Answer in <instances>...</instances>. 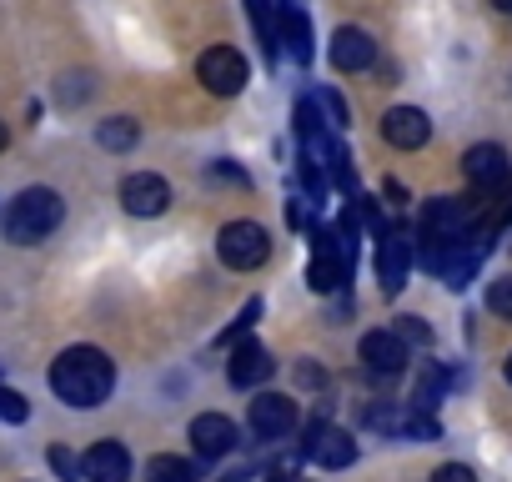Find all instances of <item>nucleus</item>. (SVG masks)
Segmentation results:
<instances>
[{"label":"nucleus","mask_w":512,"mask_h":482,"mask_svg":"<svg viewBox=\"0 0 512 482\" xmlns=\"http://www.w3.org/2000/svg\"><path fill=\"white\" fill-rule=\"evenodd\" d=\"M196 76H201V86L211 96H241V86H246V56L231 51V46H211V51H201Z\"/></svg>","instance_id":"nucleus-5"},{"label":"nucleus","mask_w":512,"mask_h":482,"mask_svg":"<svg viewBox=\"0 0 512 482\" xmlns=\"http://www.w3.org/2000/svg\"><path fill=\"white\" fill-rule=\"evenodd\" d=\"M51 467H56L61 482H81V477H86V472H81V457H76L71 447H51Z\"/></svg>","instance_id":"nucleus-26"},{"label":"nucleus","mask_w":512,"mask_h":482,"mask_svg":"<svg viewBox=\"0 0 512 482\" xmlns=\"http://www.w3.org/2000/svg\"><path fill=\"white\" fill-rule=\"evenodd\" d=\"M367 427L387 432V437H407V442H422V437H437V417L412 407V402H372L367 407Z\"/></svg>","instance_id":"nucleus-4"},{"label":"nucleus","mask_w":512,"mask_h":482,"mask_svg":"<svg viewBox=\"0 0 512 482\" xmlns=\"http://www.w3.org/2000/svg\"><path fill=\"white\" fill-rule=\"evenodd\" d=\"M226 377H231V387H256V382H267V377H272V352H267L262 342L246 337L241 347H231Z\"/></svg>","instance_id":"nucleus-18"},{"label":"nucleus","mask_w":512,"mask_h":482,"mask_svg":"<svg viewBox=\"0 0 512 482\" xmlns=\"http://www.w3.org/2000/svg\"><path fill=\"white\" fill-rule=\"evenodd\" d=\"M432 482H477V477H472V467L447 462V467H437V472H432Z\"/></svg>","instance_id":"nucleus-29"},{"label":"nucleus","mask_w":512,"mask_h":482,"mask_svg":"<svg viewBox=\"0 0 512 482\" xmlns=\"http://www.w3.org/2000/svg\"><path fill=\"white\" fill-rule=\"evenodd\" d=\"M392 332H397L407 347H432V332L422 327V317H397V322H392Z\"/></svg>","instance_id":"nucleus-25"},{"label":"nucleus","mask_w":512,"mask_h":482,"mask_svg":"<svg viewBox=\"0 0 512 482\" xmlns=\"http://www.w3.org/2000/svg\"><path fill=\"white\" fill-rule=\"evenodd\" d=\"M407 272H412V236L397 231V226H387L377 236V282H382V292L397 297L407 287Z\"/></svg>","instance_id":"nucleus-6"},{"label":"nucleus","mask_w":512,"mask_h":482,"mask_svg":"<svg viewBox=\"0 0 512 482\" xmlns=\"http://www.w3.org/2000/svg\"><path fill=\"white\" fill-rule=\"evenodd\" d=\"M277 6V41L297 66H312V21L302 6H287V0H272Z\"/></svg>","instance_id":"nucleus-13"},{"label":"nucleus","mask_w":512,"mask_h":482,"mask_svg":"<svg viewBox=\"0 0 512 482\" xmlns=\"http://www.w3.org/2000/svg\"><path fill=\"white\" fill-rule=\"evenodd\" d=\"M116 387V367L101 347H66L51 362V392L71 407H101Z\"/></svg>","instance_id":"nucleus-1"},{"label":"nucleus","mask_w":512,"mask_h":482,"mask_svg":"<svg viewBox=\"0 0 512 482\" xmlns=\"http://www.w3.org/2000/svg\"><path fill=\"white\" fill-rule=\"evenodd\" d=\"M211 171H216L221 181H236V186H251V181H246V171H241V166H231V161H221V166H211Z\"/></svg>","instance_id":"nucleus-32"},{"label":"nucleus","mask_w":512,"mask_h":482,"mask_svg":"<svg viewBox=\"0 0 512 482\" xmlns=\"http://www.w3.org/2000/svg\"><path fill=\"white\" fill-rule=\"evenodd\" d=\"M332 66L337 71H367V66H377V41L362 26H342L332 36Z\"/></svg>","instance_id":"nucleus-16"},{"label":"nucleus","mask_w":512,"mask_h":482,"mask_svg":"<svg viewBox=\"0 0 512 482\" xmlns=\"http://www.w3.org/2000/svg\"><path fill=\"white\" fill-rule=\"evenodd\" d=\"M287 482H297V477H287Z\"/></svg>","instance_id":"nucleus-37"},{"label":"nucleus","mask_w":512,"mask_h":482,"mask_svg":"<svg viewBox=\"0 0 512 482\" xmlns=\"http://www.w3.org/2000/svg\"><path fill=\"white\" fill-rule=\"evenodd\" d=\"M462 171H467L472 191H497V186L512 176V161H507V151H502V146L482 141V146H472V151L462 156Z\"/></svg>","instance_id":"nucleus-11"},{"label":"nucleus","mask_w":512,"mask_h":482,"mask_svg":"<svg viewBox=\"0 0 512 482\" xmlns=\"http://www.w3.org/2000/svg\"><path fill=\"white\" fill-rule=\"evenodd\" d=\"M487 312H497V317L512 322V272L497 277V282H487Z\"/></svg>","instance_id":"nucleus-24"},{"label":"nucleus","mask_w":512,"mask_h":482,"mask_svg":"<svg viewBox=\"0 0 512 482\" xmlns=\"http://www.w3.org/2000/svg\"><path fill=\"white\" fill-rule=\"evenodd\" d=\"M216 257L231 272H256V267H267V257H272V236H267V226H256V221H226L221 236H216Z\"/></svg>","instance_id":"nucleus-3"},{"label":"nucleus","mask_w":512,"mask_h":482,"mask_svg":"<svg viewBox=\"0 0 512 482\" xmlns=\"http://www.w3.org/2000/svg\"><path fill=\"white\" fill-rule=\"evenodd\" d=\"M297 382H302V387H327V372L312 362V367H297Z\"/></svg>","instance_id":"nucleus-31"},{"label":"nucleus","mask_w":512,"mask_h":482,"mask_svg":"<svg viewBox=\"0 0 512 482\" xmlns=\"http://www.w3.org/2000/svg\"><path fill=\"white\" fill-rule=\"evenodd\" d=\"M447 397V372L437 367V362H427L422 367V377H417V392H412V407H422V412H432L437 402Z\"/></svg>","instance_id":"nucleus-20"},{"label":"nucleus","mask_w":512,"mask_h":482,"mask_svg":"<svg viewBox=\"0 0 512 482\" xmlns=\"http://www.w3.org/2000/svg\"><path fill=\"white\" fill-rule=\"evenodd\" d=\"M312 101H317V111H322V126H327L332 136H342V131H347V106H342V96H337V91H312Z\"/></svg>","instance_id":"nucleus-23"},{"label":"nucleus","mask_w":512,"mask_h":482,"mask_svg":"<svg viewBox=\"0 0 512 482\" xmlns=\"http://www.w3.org/2000/svg\"><path fill=\"white\" fill-rule=\"evenodd\" d=\"M0 151H6V121H0Z\"/></svg>","instance_id":"nucleus-35"},{"label":"nucleus","mask_w":512,"mask_h":482,"mask_svg":"<svg viewBox=\"0 0 512 482\" xmlns=\"http://www.w3.org/2000/svg\"><path fill=\"white\" fill-rule=\"evenodd\" d=\"M347 277H352V262H347V257L312 252V262H307V282H312V292L332 297V292H342V287H347Z\"/></svg>","instance_id":"nucleus-19"},{"label":"nucleus","mask_w":512,"mask_h":482,"mask_svg":"<svg viewBox=\"0 0 512 482\" xmlns=\"http://www.w3.org/2000/svg\"><path fill=\"white\" fill-rule=\"evenodd\" d=\"M31 417V402L11 387H0V422H26Z\"/></svg>","instance_id":"nucleus-27"},{"label":"nucleus","mask_w":512,"mask_h":482,"mask_svg":"<svg viewBox=\"0 0 512 482\" xmlns=\"http://www.w3.org/2000/svg\"><path fill=\"white\" fill-rule=\"evenodd\" d=\"M146 482H196V467L186 457H151L146 462Z\"/></svg>","instance_id":"nucleus-22"},{"label":"nucleus","mask_w":512,"mask_h":482,"mask_svg":"<svg viewBox=\"0 0 512 482\" xmlns=\"http://www.w3.org/2000/svg\"><path fill=\"white\" fill-rule=\"evenodd\" d=\"M502 377H507V382H512V357H507V367H502Z\"/></svg>","instance_id":"nucleus-36"},{"label":"nucleus","mask_w":512,"mask_h":482,"mask_svg":"<svg viewBox=\"0 0 512 482\" xmlns=\"http://www.w3.org/2000/svg\"><path fill=\"white\" fill-rule=\"evenodd\" d=\"M236 442H241V432H236V422L221 417V412H201V417L191 422V447H196L201 457H226Z\"/></svg>","instance_id":"nucleus-15"},{"label":"nucleus","mask_w":512,"mask_h":482,"mask_svg":"<svg viewBox=\"0 0 512 482\" xmlns=\"http://www.w3.org/2000/svg\"><path fill=\"white\" fill-rule=\"evenodd\" d=\"M81 472H86V482H126V477H131V452L106 437V442H96V447L81 457Z\"/></svg>","instance_id":"nucleus-17"},{"label":"nucleus","mask_w":512,"mask_h":482,"mask_svg":"<svg viewBox=\"0 0 512 482\" xmlns=\"http://www.w3.org/2000/svg\"><path fill=\"white\" fill-rule=\"evenodd\" d=\"M362 367L372 377H402L407 372V342L387 327V332H367L362 337Z\"/></svg>","instance_id":"nucleus-10"},{"label":"nucleus","mask_w":512,"mask_h":482,"mask_svg":"<svg viewBox=\"0 0 512 482\" xmlns=\"http://www.w3.org/2000/svg\"><path fill=\"white\" fill-rule=\"evenodd\" d=\"M256 317H262V302H256V297H251V302H246V307H241V317H236V322H231V332H226V337H221V347H226V342H236V337H246V332H251V327H256Z\"/></svg>","instance_id":"nucleus-28"},{"label":"nucleus","mask_w":512,"mask_h":482,"mask_svg":"<svg viewBox=\"0 0 512 482\" xmlns=\"http://www.w3.org/2000/svg\"><path fill=\"white\" fill-rule=\"evenodd\" d=\"M492 6H497L502 16H512V0H492Z\"/></svg>","instance_id":"nucleus-34"},{"label":"nucleus","mask_w":512,"mask_h":482,"mask_svg":"<svg viewBox=\"0 0 512 482\" xmlns=\"http://www.w3.org/2000/svg\"><path fill=\"white\" fill-rule=\"evenodd\" d=\"M382 136L397 146V151H422L427 136H432V121L417 111V106H392L382 116Z\"/></svg>","instance_id":"nucleus-14"},{"label":"nucleus","mask_w":512,"mask_h":482,"mask_svg":"<svg viewBox=\"0 0 512 482\" xmlns=\"http://www.w3.org/2000/svg\"><path fill=\"white\" fill-rule=\"evenodd\" d=\"M66 216V201L51 191V186H26L11 211H6V241H16V247H36V241H46Z\"/></svg>","instance_id":"nucleus-2"},{"label":"nucleus","mask_w":512,"mask_h":482,"mask_svg":"<svg viewBox=\"0 0 512 482\" xmlns=\"http://www.w3.org/2000/svg\"><path fill=\"white\" fill-rule=\"evenodd\" d=\"M297 427V402L282 397V392H256L251 402V432L262 437V442H277Z\"/></svg>","instance_id":"nucleus-8"},{"label":"nucleus","mask_w":512,"mask_h":482,"mask_svg":"<svg viewBox=\"0 0 512 482\" xmlns=\"http://www.w3.org/2000/svg\"><path fill=\"white\" fill-rule=\"evenodd\" d=\"M467 226H472V211H467L462 201H452V196H437V201H427L417 236H422V241H457Z\"/></svg>","instance_id":"nucleus-12"},{"label":"nucleus","mask_w":512,"mask_h":482,"mask_svg":"<svg viewBox=\"0 0 512 482\" xmlns=\"http://www.w3.org/2000/svg\"><path fill=\"white\" fill-rule=\"evenodd\" d=\"M136 136H141V126H136L131 116H111V121H101V131H96V141H101L106 151H131Z\"/></svg>","instance_id":"nucleus-21"},{"label":"nucleus","mask_w":512,"mask_h":482,"mask_svg":"<svg viewBox=\"0 0 512 482\" xmlns=\"http://www.w3.org/2000/svg\"><path fill=\"white\" fill-rule=\"evenodd\" d=\"M512 221V181H507V191H502V206H497V226H507Z\"/></svg>","instance_id":"nucleus-33"},{"label":"nucleus","mask_w":512,"mask_h":482,"mask_svg":"<svg viewBox=\"0 0 512 482\" xmlns=\"http://www.w3.org/2000/svg\"><path fill=\"white\" fill-rule=\"evenodd\" d=\"M382 201L387 206H407V186L402 181H382Z\"/></svg>","instance_id":"nucleus-30"},{"label":"nucleus","mask_w":512,"mask_h":482,"mask_svg":"<svg viewBox=\"0 0 512 482\" xmlns=\"http://www.w3.org/2000/svg\"><path fill=\"white\" fill-rule=\"evenodd\" d=\"M317 467H347V462H357V442H352V432H337V427H327L322 417L317 422H307V447H302Z\"/></svg>","instance_id":"nucleus-7"},{"label":"nucleus","mask_w":512,"mask_h":482,"mask_svg":"<svg viewBox=\"0 0 512 482\" xmlns=\"http://www.w3.org/2000/svg\"><path fill=\"white\" fill-rule=\"evenodd\" d=\"M121 206H126L131 216H161V211L171 206V186H166V176H151V171L126 176V181H121Z\"/></svg>","instance_id":"nucleus-9"}]
</instances>
